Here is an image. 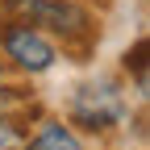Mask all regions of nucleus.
I'll use <instances>...</instances> for the list:
<instances>
[{
  "label": "nucleus",
  "mask_w": 150,
  "mask_h": 150,
  "mask_svg": "<svg viewBox=\"0 0 150 150\" xmlns=\"http://www.w3.org/2000/svg\"><path fill=\"white\" fill-rule=\"evenodd\" d=\"M4 8L21 13V21H29V25H46L63 42L92 38V17L75 0H4Z\"/></svg>",
  "instance_id": "f257e3e1"
},
{
  "label": "nucleus",
  "mask_w": 150,
  "mask_h": 150,
  "mask_svg": "<svg viewBox=\"0 0 150 150\" xmlns=\"http://www.w3.org/2000/svg\"><path fill=\"white\" fill-rule=\"evenodd\" d=\"M0 50H4V59H13L17 71L25 75H42L54 67V46L42 29H33L29 21H8L0 29Z\"/></svg>",
  "instance_id": "f03ea898"
},
{
  "label": "nucleus",
  "mask_w": 150,
  "mask_h": 150,
  "mask_svg": "<svg viewBox=\"0 0 150 150\" xmlns=\"http://www.w3.org/2000/svg\"><path fill=\"white\" fill-rule=\"evenodd\" d=\"M71 121L83 129H112L125 121V100L112 83H83L71 100Z\"/></svg>",
  "instance_id": "7ed1b4c3"
},
{
  "label": "nucleus",
  "mask_w": 150,
  "mask_h": 150,
  "mask_svg": "<svg viewBox=\"0 0 150 150\" xmlns=\"http://www.w3.org/2000/svg\"><path fill=\"white\" fill-rule=\"evenodd\" d=\"M25 150H83V146L63 121H46L33 138H25Z\"/></svg>",
  "instance_id": "20e7f679"
},
{
  "label": "nucleus",
  "mask_w": 150,
  "mask_h": 150,
  "mask_svg": "<svg viewBox=\"0 0 150 150\" xmlns=\"http://www.w3.org/2000/svg\"><path fill=\"white\" fill-rule=\"evenodd\" d=\"M25 125L17 121V117H4V112H0V150H21L25 146Z\"/></svg>",
  "instance_id": "39448f33"
},
{
  "label": "nucleus",
  "mask_w": 150,
  "mask_h": 150,
  "mask_svg": "<svg viewBox=\"0 0 150 150\" xmlns=\"http://www.w3.org/2000/svg\"><path fill=\"white\" fill-rule=\"evenodd\" d=\"M125 71H134L138 88H146V42H138L134 50H125Z\"/></svg>",
  "instance_id": "423d86ee"
},
{
  "label": "nucleus",
  "mask_w": 150,
  "mask_h": 150,
  "mask_svg": "<svg viewBox=\"0 0 150 150\" xmlns=\"http://www.w3.org/2000/svg\"><path fill=\"white\" fill-rule=\"evenodd\" d=\"M8 100H17V88H0V108H4Z\"/></svg>",
  "instance_id": "0eeeda50"
}]
</instances>
